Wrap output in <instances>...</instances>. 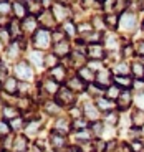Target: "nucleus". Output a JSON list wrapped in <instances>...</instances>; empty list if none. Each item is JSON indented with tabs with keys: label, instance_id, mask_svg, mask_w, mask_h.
<instances>
[{
	"label": "nucleus",
	"instance_id": "f257e3e1",
	"mask_svg": "<svg viewBox=\"0 0 144 152\" xmlns=\"http://www.w3.org/2000/svg\"><path fill=\"white\" fill-rule=\"evenodd\" d=\"M33 42H35V46H37V48H40V50L48 48L50 42H51V35H50V31L46 30V28H40V30L35 33Z\"/></svg>",
	"mask_w": 144,
	"mask_h": 152
},
{
	"label": "nucleus",
	"instance_id": "f03ea898",
	"mask_svg": "<svg viewBox=\"0 0 144 152\" xmlns=\"http://www.w3.org/2000/svg\"><path fill=\"white\" fill-rule=\"evenodd\" d=\"M55 101H57L60 106H70V104L75 103V94H73V91L68 89V88H60V91H58Z\"/></svg>",
	"mask_w": 144,
	"mask_h": 152
},
{
	"label": "nucleus",
	"instance_id": "7ed1b4c3",
	"mask_svg": "<svg viewBox=\"0 0 144 152\" xmlns=\"http://www.w3.org/2000/svg\"><path fill=\"white\" fill-rule=\"evenodd\" d=\"M88 56L91 58V60H96V61H99V60H103V58L106 56V50L103 48L99 43H90V46H88Z\"/></svg>",
	"mask_w": 144,
	"mask_h": 152
},
{
	"label": "nucleus",
	"instance_id": "20e7f679",
	"mask_svg": "<svg viewBox=\"0 0 144 152\" xmlns=\"http://www.w3.org/2000/svg\"><path fill=\"white\" fill-rule=\"evenodd\" d=\"M114 78L111 76L109 71H106V69H101V71H98V75H96V84H98L99 88H109L111 86V81H113Z\"/></svg>",
	"mask_w": 144,
	"mask_h": 152
},
{
	"label": "nucleus",
	"instance_id": "39448f33",
	"mask_svg": "<svg viewBox=\"0 0 144 152\" xmlns=\"http://www.w3.org/2000/svg\"><path fill=\"white\" fill-rule=\"evenodd\" d=\"M37 27H38V20L35 18V15H28L27 18L22 20V31L25 33H37Z\"/></svg>",
	"mask_w": 144,
	"mask_h": 152
},
{
	"label": "nucleus",
	"instance_id": "423d86ee",
	"mask_svg": "<svg viewBox=\"0 0 144 152\" xmlns=\"http://www.w3.org/2000/svg\"><path fill=\"white\" fill-rule=\"evenodd\" d=\"M116 106L119 107L121 111L128 109V107L131 106V93H129L128 89H124V91H121V94H119V98L116 99Z\"/></svg>",
	"mask_w": 144,
	"mask_h": 152
},
{
	"label": "nucleus",
	"instance_id": "0eeeda50",
	"mask_svg": "<svg viewBox=\"0 0 144 152\" xmlns=\"http://www.w3.org/2000/svg\"><path fill=\"white\" fill-rule=\"evenodd\" d=\"M12 10H13V13H15V18H27V4H23V2H13L12 4Z\"/></svg>",
	"mask_w": 144,
	"mask_h": 152
},
{
	"label": "nucleus",
	"instance_id": "6e6552de",
	"mask_svg": "<svg viewBox=\"0 0 144 152\" xmlns=\"http://www.w3.org/2000/svg\"><path fill=\"white\" fill-rule=\"evenodd\" d=\"M17 75H18L20 78H23V80H30V78H32L30 66H28L25 61H20L18 65H17Z\"/></svg>",
	"mask_w": 144,
	"mask_h": 152
},
{
	"label": "nucleus",
	"instance_id": "1a4fd4ad",
	"mask_svg": "<svg viewBox=\"0 0 144 152\" xmlns=\"http://www.w3.org/2000/svg\"><path fill=\"white\" fill-rule=\"evenodd\" d=\"M68 89H71V91H83L84 88V81L81 80L80 76H75V78H71V80L68 81Z\"/></svg>",
	"mask_w": 144,
	"mask_h": 152
},
{
	"label": "nucleus",
	"instance_id": "9d476101",
	"mask_svg": "<svg viewBox=\"0 0 144 152\" xmlns=\"http://www.w3.org/2000/svg\"><path fill=\"white\" fill-rule=\"evenodd\" d=\"M55 55H58V56H65V55L70 53V43L66 42V40H63V42L60 43H55Z\"/></svg>",
	"mask_w": 144,
	"mask_h": 152
},
{
	"label": "nucleus",
	"instance_id": "9b49d317",
	"mask_svg": "<svg viewBox=\"0 0 144 152\" xmlns=\"http://www.w3.org/2000/svg\"><path fill=\"white\" fill-rule=\"evenodd\" d=\"M50 142H51V145H53L55 149H61V147H65V144H66V137L55 132V134L50 136Z\"/></svg>",
	"mask_w": 144,
	"mask_h": 152
},
{
	"label": "nucleus",
	"instance_id": "f8f14e48",
	"mask_svg": "<svg viewBox=\"0 0 144 152\" xmlns=\"http://www.w3.org/2000/svg\"><path fill=\"white\" fill-rule=\"evenodd\" d=\"M134 25H136V17L133 15V13H124L121 18V27L124 28V30H129V28H133Z\"/></svg>",
	"mask_w": 144,
	"mask_h": 152
},
{
	"label": "nucleus",
	"instance_id": "ddd939ff",
	"mask_svg": "<svg viewBox=\"0 0 144 152\" xmlns=\"http://www.w3.org/2000/svg\"><path fill=\"white\" fill-rule=\"evenodd\" d=\"M4 89H5L7 93H13V94H15V93L18 91V83H17L15 78H5Z\"/></svg>",
	"mask_w": 144,
	"mask_h": 152
},
{
	"label": "nucleus",
	"instance_id": "4468645a",
	"mask_svg": "<svg viewBox=\"0 0 144 152\" xmlns=\"http://www.w3.org/2000/svg\"><path fill=\"white\" fill-rule=\"evenodd\" d=\"M51 13H53V17L57 20H65V17H66V8H65V5L57 4L51 7Z\"/></svg>",
	"mask_w": 144,
	"mask_h": 152
},
{
	"label": "nucleus",
	"instance_id": "2eb2a0df",
	"mask_svg": "<svg viewBox=\"0 0 144 152\" xmlns=\"http://www.w3.org/2000/svg\"><path fill=\"white\" fill-rule=\"evenodd\" d=\"M65 76H66V69L63 66H57V68L51 69V80H55L57 83L65 80Z\"/></svg>",
	"mask_w": 144,
	"mask_h": 152
},
{
	"label": "nucleus",
	"instance_id": "dca6fc26",
	"mask_svg": "<svg viewBox=\"0 0 144 152\" xmlns=\"http://www.w3.org/2000/svg\"><path fill=\"white\" fill-rule=\"evenodd\" d=\"M131 121H133V124L136 126V127L143 126V124H144V111L136 109L133 114H131Z\"/></svg>",
	"mask_w": 144,
	"mask_h": 152
},
{
	"label": "nucleus",
	"instance_id": "f3484780",
	"mask_svg": "<svg viewBox=\"0 0 144 152\" xmlns=\"http://www.w3.org/2000/svg\"><path fill=\"white\" fill-rule=\"evenodd\" d=\"M8 31H10L12 38L20 37V31H22V23H18V20H13V22L8 25Z\"/></svg>",
	"mask_w": 144,
	"mask_h": 152
},
{
	"label": "nucleus",
	"instance_id": "a211bd4d",
	"mask_svg": "<svg viewBox=\"0 0 144 152\" xmlns=\"http://www.w3.org/2000/svg\"><path fill=\"white\" fill-rule=\"evenodd\" d=\"M68 131H70V124H68V121H65V119H60V121L57 122V126H55V132L57 134L65 136V132H68Z\"/></svg>",
	"mask_w": 144,
	"mask_h": 152
},
{
	"label": "nucleus",
	"instance_id": "6ab92c4d",
	"mask_svg": "<svg viewBox=\"0 0 144 152\" xmlns=\"http://www.w3.org/2000/svg\"><path fill=\"white\" fill-rule=\"evenodd\" d=\"M119 88H118V84H111L109 88L106 89V98L109 99V101H113V99H118L119 98Z\"/></svg>",
	"mask_w": 144,
	"mask_h": 152
},
{
	"label": "nucleus",
	"instance_id": "aec40b11",
	"mask_svg": "<svg viewBox=\"0 0 144 152\" xmlns=\"http://www.w3.org/2000/svg\"><path fill=\"white\" fill-rule=\"evenodd\" d=\"M78 76H80L83 81H93V80H96L95 73L91 71V69H88V68H81L80 71H78Z\"/></svg>",
	"mask_w": 144,
	"mask_h": 152
},
{
	"label": "nucleus",
	"instance_id": "412c9836",
	"mask_svg": "<svg viewBox=\"0 0 144 152\" xmlns=\"http://www.w3.org/2000/svg\"><path fill=\"white\" fill-rule=\"evenodd\" d=\"M45 109L48 111L50 114H58L61 111V106L57 103V101H46V103H45Z\"/></svg>",
	"mask_w": 144,
	"mask_h": 152
},
{
	"label": "nucleus",
	"instance_id": "4be33fe9",
	"mask_svg": "<svg viewBox=\"0 0 144 152\" xmlns=\"http://www.w3.org/2000/svg\"><path fill=\"white\" fill-rule=\"evenodd\" d=\"M13 149H15V152H23L25 149H27V137H18L15 142H13Z\"/></svg>",
	"mask_w": 144,
	"mask_h": 152
},
{
	"label": "nucleus",
	"instance_id": "5701e85b",
	"mask_svg": "<svg viewBox=\"0 0 144 152\" xmlns=\"http://www.w3.org/2000/svg\"><path fill=\"white\" fill-rule=\"evenodd\" d=\"M98 107L103 111H106V113H111V107H113V101H109V99H104V98H99L98 99Z\"/></svg>",
	"mask_w": 144,
	"mask_h": 152
},
{
	"label": "nucleus",
	"instance_id": "b1692460",
	"mask_svg": "<svg viewBox=\"0 0 144 152\" xmlns=\"http://www.w3.org/2000/svg\"><path fill=\"white\" fill-rule=\"evenodd\" d=\"M22 50H23V45H18V43H12V46H8V56H10V58H17Z\"/></svg>",
	"mask_w": 144,
	"mask_h": 152
},
{
	"label": "nucleus",
	"instance_id": "393cba45",
	"mask_svg": "<svg viewBox=\"0 0 144 152\" xmlns=\"http://www.w3.org/2000/svg\"><path fill=\"white\" fill-rule=\"evenodd\" d=\"M43 88H45V91L46 93H55V91H60L58 89V84L55 80H46L45 84H43Z\"/></svg>",
	"mask_w": 144,
	"mask_h": 152
},
{
	"label": "nucleus",
	"instance_id": "a878e982",
	"mask_svg": "<svg viewBox=\"0 0 144 152\" xmlns=\"http://www.w3.org/2000/svg\"><path fill=\"white\" fill-rule=\"evenodd\" d=\"M131 69H133V73H134L136 78H143V76H144V65H143V63H133Z\"/></svg>",
	"mask_w": 144,
	"mask_h": 152
},
{
	"label": "nucleus",
	"instance_id": "bb28decb",
	"mask_svg": "<svg viewBox=\"0 0 144 152\" xmlns=\"http://www.w3.org/2000/svg\"><path fill=\"white\" fill-rule=\"evenodd\" d=\"M4 116H5V118H8V119H12V121H13V119H17V118H18V111H17L15 107L7 106V107L4 109Z\"/></svg>",
	"mask_w": 144,
	"mask_h": 152
},
{
	"label": "nucleus",
	"instance_id": "cd10ccee",
	"mask_svg": "<svg viewBox=\"0 0 144 152\" xmlns=\"http://www.w3.org/2000/svg\"><path fill=\"white\" fill-rule=\"evenodd\" d=\"M37 131H38V122H30V124H27V127H25V134H27L28 137H33Z\"/></svg>",
	"mask_w": 144,
	"mask_h": 152
},
{
	"label": "nucleus",
	"instance_id": "c85d7f7f",
	"mask_svg": "<svg viewBox=\"0 0 144 152\" xmlns=\"http://www.w3.org/2000/svg\"><path fill=\"white\" fill-rule=\"evenodd\" d=\"M27 8L28 12H33V13H40L42 12V2H27Z\"/></svg>",
	"mask_w": 144,
	"mask_h": 152
},
{
	"label": "nucleus",
	"instance_id": "c756f323",
	"mask_svg": "<svg viewBox=\"0 0 144 152\" xmlns=\"http://www.w3.org/2000/svg\"><path fill=\"white\" fill-rule=\"evenodd\" d=\"M43 63H45V66H55L57 68V63H58V58H57V55H48V56L43 60Z\"/></svg>",
	"mask_w": 144,
	"mask_h": 152
},
{
	"label": "nucleus",
	"instance_id": "7c9ffc66",
	"mask_svg": "<svg viewBox=\"0 0 144 152\" xmlns=\"http://www.w3.org/2000/svg\"><path fill=\"white\" fill-rule=\"evenodd\" d=\"M84 109H86V116H88V118H93V119H96V118H98L96 107L93 106V104H90V103H88L86 106H84Z\"/></svg>",
	"mask_w": 144,
	"mask_h": 152
},
{
	"label": "nucleus",
	"instance_id": "2f4dec72",
	"mask_svg": "<svg viewBox=\"0 0 144 152\" xmlns=\"http://www.w3.org/2000/svg\"><path fill=\"white\" fill-rule=\"evenodd\" d=\"M114 81H116L119 86H124V88H128L129 84H131V81H129L128 76H114Z\"/></svg>",
	"mask_w": 144,
	"mask_h": 152
},
{
	"label": "nucleus",
	"instance_id": "473e14b6",
	"mask_svg": "<svg viewBox=\"0 0 144 152\" xmlns=\"http://www.w3.org/2000/svg\"><path fill=\"white\" fill-rule=\"evenodd\" d=\"M91 129H93V132H95L96 136H99V134L103 132V129H104V124H103V122H93V124H91Z\"/></svg>",
	"mask_w": 144,
	"mask_h": 152
},
{
	"label": "nucleus",
	"instance_id": "72a5a7b5",
	"mask_svg": "<svg viewBox=\"0 0 144 152\" xmlns=\"http://www.w3.org/2000/svg\"><path fill=\"white\" fill-rule=\"evenodd\" d=\"M10 37H12V35H10V31H8L7 28H0V42L7 43Z\"/></svg>",
	"mask_w": 144,
	"mask_h": 152
},
{
	"label": "nucleus",
	"instance_id": "f704fd0d",
	"mask_svg": "<svg viewBox=\"0 0 144 152\" xmlns=\"http://www.w3.org/2000/svg\"><path fill=\"white\" fill-rule=\"evenodd\" d=\"M128 65H124V63H121V65H118L116 66V73H118V76H124V75H128Z\"/></svg>",
	"mask_w": 144,
	"mask_h": 152
},
{
	"label": "nucleus",
	"instance_id": "c9c22d12",
	"mask_svg": "<svg viewBox=\"0 0 144 152\" xmlns=\"http://www.w3.org/2000/svg\"><path fill=\"white\" fill-rule=\"evenodd\" d=\"M104 22H106L108 25H111V27H116V25H118V17L113 15V13H109V15H106Z\"/></svg>",
	"mask_w": 144,
	"mask_h": 152
},
{
	"label": "nucleus",
	"instance_id": "e433bc0d",
	"mask_svg": "<svg viewBox=\"0 0 144 152\" xmlns=\"http://www.w3.org/2000/svg\"><path fill=\"white\" fill-rule=\"evenodd\" d=\"M63 30H65V33H66V35H73V33H75V30H76V27L73 25L71 22H66V23H65V27H63Z\"/></svg>",
	"mask_w": 144,
	"mask_h": 152
},
{
	"label": "nucleus",
	"instance_id": "4c0bfd02",
	"mask_svg": "<svg viewBox=\"0 0 144 152\" xmlns=\"http://www.w3.org/2000/svg\"><path fill=\"white\" fill-rule=\"evenodd\" d=\"M104 119H106V122H109V124H114V122H116V119H118V114L114 113V111H111V113H106Z\"/></svg>",
	"mask_w": 144,
	"mask_h": 152
},
{
	"label": "nucleus",
	"instance_id": "58836bf2",
	"mask_svg": "<svg viewBox=\"0 0 144 152\" xmlns=\"http://www.w3.org/2000/svg\"><path fill=\"white\" fill-rule=\"evenodd\" d=\"M22 124H23V121L20 118H17V119H13V121H10V129L17 131V129H20V127H22Z\"/></svg>",
	"mask_w": 144,
	"mask_h": 152
},
{
	"label": "nucleus",
	"instance_id": "ea45409f",
	"mask_svg": "<svg viewBox=\"0 0 144 152\" xmlns=\"http://www.w3.org/2000/svg\"><path fill=\"white\" fill-rule=\"evenodd\" d=\"M8 131H10V124H7V122H4V121H0V134H2V136H7Z\"/></svg>",
	"mask_w": 144,
	"mask_h": 152
},
{
	"label": "nucleus",
	"instance_id": "a19ab883",
	"mask_svg": "<svg viewBox=\"0 0 144 152\" xmlns=\"http://www.w3.org/2000/svg\"><path fill=\"white\" fill-rule=\"evenodd\" d=\"M12 10V4L8 2H0V13H7Z\"/></svg>",
	"mask_w": 144,
	"mask_h": 152
},
{
	"label": "nucleus",
	"instance_id": "79ce46f5",
	"mask_svg": "<svg viewBox=\"0 0 144 152\" xmlns=\"http://www.w3.org/2000/svg\"><path fill=\"white\" fill-rule=\"evenodd\" d=\"M76 137H78V141H80V142H88V139H90V134H88L86 131H80Z\"/></svg>",
	"mask_w": 144,
	"mask_h": 152
},
{
	"label": "nucleus",
	"instance_id": "37998d69",
	"mask_svg": "<svg viewBox=\"0 0 144 152\" xmlns=\"http://www.w3.org/2000/svg\"><path fill=\"white\" fill-rule=\"evenodd\" d=\"M75 127L76 129H84V127H86V121H84V119H80V121H78V119H75Z\"/></svg>",
	"mask_w": 144,
	"mask_h": 152
},
{
	"label": "nucleus",
	"instance_id": "c03bdc74",
	"mask_svg": "<svg viewBox=\"0 0 144 152\" xmlns=\"http://www.w3.org/2000/svg\"><path fill=\"white\" fill-rule=\"evenodd\" d=\"M70 114H71L73 118H76V119H78V118L81 116V109H80V107H73V109L70 111Z\"/></svg>",
	"mask_w": 144,
	"mask_h": 152
},
{
	"label": "nucleus",
	"instance_id": "a18cd8bd",
	"mask_svg": "<svg viewBox=\"0 0 144 152\" xmlns=\"http://www.w3.org/2000/svg\"><path fill=\"white\" fill-rule=\"evenodd\" d=\"M128 7V2H116V10L119 8V10H124V8Z\"/></svg>",
	"mask_w": 144,
	"mask_h": 152
},
{
	"label": "nucleus",
	"instance_id": "49530a36",
	"mask_svg": "<svg viewBox=\"0 0 144 152\" xmlns=\"http://www.w3.org/2000/svg\"><path fill=\"white\" fill-rule=\"evenodd\" d=\"M4 76H7V71H5V66L0 63V80H2Z\"/></svg>",
	"mask_w": 144,
	"mask_h": 152
},
{
	"label": "nucleus",
	"instance_id": "de8ad7c7",
	"mask_svg": "<svg viewBox=\"0 0 144 152\" xmlns=\"http://www.w3.org/2000/svg\"><path fill=\"white\" fill-rule=\"evenodd\" d=\"M137 53H139V55H144V42H141L139 45H137Z\"/></svg>",
	"mask_w": 144,
	"mask_h": 152
},
{
	"label": "nucleus",
	"instance_id": "09e8293b",
	"mask_svg": "<svg viewBox=\"0 0 144 152\" xmlns=\"http://www.w3.org/2000/svg\"><path fill=\"white\" fill-rule=\"evenodd\" d=\"M134 84H136L137 89H143V88H144V83H143L141 80H136V83H134Z\"/></svg>",
	"mask_w": 144,
	"mask_h": 152
},
{
	"label": "nucleus",
	"instance_id": "8fccbe9b",
	"mask_svg": "<svg viewBox=\"0 0 144 152\" xmlns=\"http://www.w3.org/2000/svg\"><path fill=\"white\" fill-rule=\"evenodd\" d=\"M68 152H78V149H75V147H73V149H70Z\"/></svg>",
	"mask_w": 144,
	"mask_h": 152
},
{
	"label": "nucleus",
	"instance_id": "3c124183",
	"mask_svg": "<svg viewBox=\"0 0 144 152\" xmlns=\"http://www.w3.org/2000/svg\"><path fill=\"white\" fill-rule=\"evenodd\" d=\"M0 45H2V42H0Z\"/></svg>",
	"mask_w": 144,
	"mask_h": 152
},
{
	"label": "nucleus",
	"instance_id": "603ef678",
	"mask_svg": "<svg viewBox=\"0 0 144 152\" xmlns=\"http://www.w3.org/2000/svg\"><path fill=\"white\" fill-rule=\"evenodd\" d=\"M4 152H7V151H4Z\"/></svg>",
	"mask_w": 144,
	"mask_h": 152
}]
</instances>
